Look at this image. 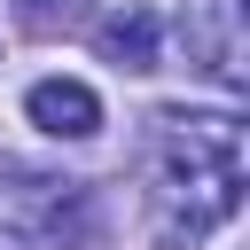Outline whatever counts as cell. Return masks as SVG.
I'll return each instance as SVG.
<instances>
[{"label": "cell", "mask_w": 250, "mask_h": 250, "mask_svg": "<svg viewBox=\"0 0 250 250\" xmlns=\"http://www.w3.org/2000/svg\"><path fill=\"white\" fill-rule=\"evenodd\" d=\"M164 172H156V250H195L219 219L242 211V141L234 117L164 109Z\"/></svg>", "instance_id": "6da1fadb"}, {"label": "cell", "mask_w": 250, "mask_h": 250, "mask_svg": "<svg viewBox=\"0 0 250 250\" xmlns=\"http://www.w3.org/2000/svg\"><path fill=\"white\" fill-rule=\"evenodd\" d=\"M86 234V188L55 172H8L0 180V250H62Z\"/></svg>", "instance_id": "7a4b0ae2"}, {"label": "cell", "mask_w": 250, "mask_h": 250, "mask_svg": "<svg viewBox=\"0 0 250 250\" xmlns=\"http://www.w3.org/2000/svg\"><path fill=\"white\" fill-rule=\"evenodd\" d=\"M23 109H31V125L55 133V141H94V133H102V94L78 86V78H39V86L23 94Z\"/></svg>", "instance_id": "3957f363"}, {"label": "cell", "mask_w": 250, "mask_h": 250, "mask_svg": "<svg viewBox=\"0 0 250 250\" xmlns=\"http://www.w3.org/2000/svg\"><path fill=\"white\" fill-rule=\"evenodd\" d=\"M180 31H188V47L203 55V70H219L227 86L242 78V23H234V0H188Z\"/></svg>", "instance_id": "277c9868"}, {"label": "cell", "mask_w": 250, "mask_h": 250, "mask_svg": "<svg viewBox=\"0 0 250 250\" xmlns=\"http://www.w3.org/2000/svg\"><path fill=\"white\" fill-rule=\"evenodd\" d=\"M94 47H102V62H117V70H156V16H148V8L102 16V23H94Z\"/></svg>", "instance_id": "5b68a950"}, {"label": "cell", "mask_w": 250, "mask_h": 250, "mask_svg": "<svg viewBox=\"0 0 250 250\" xmlns=\"http://www.w3.org/2000/svg\"><path fill=\"white\" fill-rule=\"evenodd\" d=\"M16 23L31 39H55V31H78L86 23V0H16Z\"/></svg>", "instance_id": "8992f818"}]
</instances>
